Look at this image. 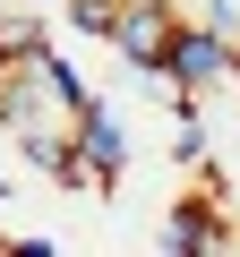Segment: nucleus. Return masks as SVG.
I'll use <instances>...</instances> for the list:
<instances>
[{"label": "nucleus", "mask_w": 240, "mask_h": 257, "mask_svg": "<svg viewBox=\"0 0 240 257\" xmlns=\"http://www.w3.org/2000/svg\"><path fill=\"white\" fill-rule=\"evenodd\" d=\"M94 94H86V77L43 43V52H26V60H0V128L18 138V155L35 163V172H60V155H69V128H77V111H86Z\"/></svg>", "instance_id": "f257e3e1"}, {"label": "nucleus", "mask_w": 240, "mask_h": 257, "mask_svg": "<svg viewBox=\"0 0 240 257\" xmlns=\"http://www.w3.org/2000/svg\"><path fill=\"white\" fill-rule=\"evenodd\" d=\"M155 77H163L172 94H189V103H197V94H214L223 77H240V43H231V26H223V18H206V26H189V18H180V26H172V43H163V69H155Z\"/></svg>", "instance_id": "f03ea898"}, {"label": "nucleus", "mask_w": 240, "mask_h": 257, "mask_svg": "<svg viewBox=\"0 0 240 257\" xmlns=\"http://www.w3.org/2000/svg\"><path fill=\"white\" fill-rule=\"evenodd\" d=\"M120 163H129V128H120L103 103H86L77 111V128H69V155H60V189H77V197H103L111 180H120Z\"/></svg>", "instance_id": "7ed1b4c3"}, {"label": "nucleus", "mask_w": 240, "mask_h": 257, "mask_svg": "<svg viewBox=\"0 0 240 257\" xmlns=\"http://www.w3.org/2000/svg\"><path fill=\"white\" fill-rule=\"evenodd\" d=\"M163 248H180V257H240V223H223V189L214 180H197V197L172 206Z\"/></svg>", "instance_id": "20e7f679"}, {"label": "nucleus", "mask_w": 240, "mask_h": 257, "mask_svg": "<svg viewBox=\"0 0 240 257\" xmlns=\"http://www.w3.org/2000/svg\"><path fill=\"white\" fill-rule=\"evenodd\" d=\"M172 26H180V9H172V0H120V18H111V52L120 60H129V69H163V43H172Z\"/></svg>", "instance_id": "39448f33"}, {"label": "nucleus", "mask_w": 240, "mask_h": 257, "mask_svg": "<svg viewBox=\"0 0 240 257\" xmlns=\"http://www.w3.org/2000/svg\"><path fill=\"white\" fill-rule=\"evenodd\" d=\"M69 18H77V35H111L120 0H69Z\"/></svg>", "instance_id": "423d86ee"}]
</instances>
